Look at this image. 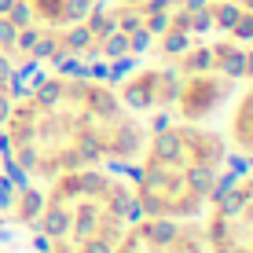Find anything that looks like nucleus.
Returning <instances> with one entry per match:
<instances>
[{"mask_svg":"<svg viewBox=\"0 0 253 253\" xmlns=\"http://www.w3.org/2000/svg\"><path fill=\"white\" fill-rule=\"evenodd\" d=\"M11 143L33 169H70L95 158H125L139 143V128L99 84L48 81L15 110Z\"/></svg>","mask_w":253,"mask_h":253,"instance_id":"obj_1","label":"nucleus"},{"mask_svg":"<svg viewBox=\"0 0 253 253\" xmlns=\"http://www.w3.org/2000/svg\"><path fill=\"white\" fill-rule=\"evenodd\" d=\"M88 4L92 0H33V11L48 22H70L88 11Z\"/></svg>","mask_w":253,"mask_h":253,"instance_id":"obj_2","label":"nucleus"},{"mask_svg":"<svg viewBox=\"0 0 253 253\" xmlns=\"http://www.w3.org/2000/svg\"><path fill=\"white\" fill-rule=\"evenodd\" d=\"M235 136H239L246 147H253V88H250L246 99H242L239 114H235Z\"/></svg>","mask_w":253,"mask_h":253,"instance_id":"obj_3","label":"nucleus"}]
</instances>
